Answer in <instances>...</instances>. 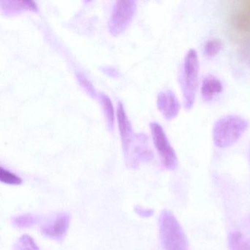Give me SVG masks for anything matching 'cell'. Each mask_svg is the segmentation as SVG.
I'll list each match as a JSON object with an SVG mask.
<instances>
[{
    "label": "cell",
    "mask_w": 250,
    "mask_h": 250,
    "mask_svg": "<svg viewBox=\"0 0 250 250\" xmlns=\"http://www.w3.org/2000/svg\"><path fill=\"white\" fill-rule=\"evenodd\" d=\"M77 77L79 83L81 84L83 89L92 97H96L97 93H96V90H95L94 87H93V84L90 83V80H87L84 74H80V73H77Z\"/></svg>",
    "instance_id": "17"
},
{
    "label": "cell",
    "mask_w": 250,
    "mask_h": 250,
    "mask_svg": "<svg viewBox=\"0 0 250 250\" xmlns=\"http://www.w3.org/2000/svg\"><path fill=\"white\" fill-rule=\"evenodd\" d=\"M249 124L245 119L236 115L221 118L215 124L213 140L215 146L225 148L233 146L247 131Z\"/></svg>",
    "instance_id": "2"
},
{
    "label": "cell",
    "mask_w": 250,
    "mask_h": 250,
    "mask_svg": "<svg viewBox=\"0 0 250 250\" xmlns=\"http://www.w3.org/2000/svg\"><path fill=\"white\" fill-rule=\"evenodd\" d=\"M134 211L138 216L142 218H149L153 216L154 210L151 208H146L140 206H137L134 207Z\"/></svg>",
    "instance_id": "18"
},
{
    "label": "cell",
    "mask_w": 250,
    "mask_h": 250,
    "mask_svg": "<svg viewBox=\"0 0 250 250\" xmlns=\"http://www.w3.org/2000/svg\"><path fill=\"white\" fill-rule=\"evenodd\" d=\"M222 90L223 85L220 80L213 76H208L202 83V97L206 102H210L215 96L222 93Z\"/></svg>",
    "instance_id": "9"
},
{
    "label": "cell",
    "mask_w": 250,
    "mask_h": 250,
    "mask_svg": "<svg viewBox=\"0 0 250 250\" xmlns=\"http://www.w3.org/2000/svg\"><path fill=\"white\" fill-rule=\"evenodd\" d=\"M157 106L164 118L167 121L175 119L181 109L178 98L170 90H164L159 93Z\"/></svg>",
    "instance_id": "7"
},
{
    "label": "cell",
    "mask_w": 250,
    "mask_h": 250,
    "mask_svg": "<svg viewBox=\"0 0 250 250\" xmlns=\"http://www.w3.org/2000/svg\"><path fill=\"white\" fill-rule=\"evenodd\" d=\"M0 181L8 185L19 186L22 184V179L8 169L0 167Z\"/></svg>",
    "instance_id": "15"
},
{
    "label": "cell",
    "mask_w": 250,
    "mask_h": 250,
    "mask_svg": "<svg viewBox=\"0 0 250 250\" xmlns=\"http://www.w3.org/2000/svg\"><path fill=\"white\" fill-rule=\"evenodd\" d=\"M99 98H100L101 103L104 112L108 128L109 130H112L115 125V112H114L113 105L109 96H106L104 93H101Z\"/></svg>",
    "instance_id": "12"
},
{
    "label": "cell",
    "mask_w": 250,
    "mask_h": 250,
    "mask_svg": "<svg viewBox=\"0 0 250 250\" xmlns=\"http://www.w3.org/2000/svg\"><path fill=\"white\" fill-rule=\"evenodd\" d=\"M229 250H250V240L241 232H232L228 238Z\"/></svg>",
    "instance_id": "11"
},
{
    "label": "cell",
    "mask_w": 250,
    "mask_h": 250,
    "mask_svg": "<svg viewBox=\"0 0 250 250\" xmlns=\"http://www.w3.org/2000/svg\"><path fill=\"white\" fill-rule=\"evenodd\" d=\"M137 9V2L134 0H120L112 10L109 21L111 34L116 36L125 31L134 17Z\"/></svg>",
    "instance_id": "5"
},
{
    "label": "cell",
    "mask_w": 250,
    "mask_h": 250,
    "mask_svg": "<svg viewBox=\"0 0 250 250\" xmlns=\"http://www.w3.org/2000/svg\"><path fill=\"white\" fill-rule=\"evenodd\" d=\"M150 127L155 147L160 156L164 167L169 170H174L178 167V157L163 128L156 122L150 123Z\"/></svg>",
    "instance_id": "4"
},
{
    "label": "cell",
    "mask_w": 250,
    "mask_h": 250,
    "mask_svg": "<svg viewBox=\"0 0 250 250\" xmlns=\"http://www.w3.org/2000/svg\"><path fill=\"white\" fill-rule=\"evenodd\" d=\"M222 43L218 39H212L206 42L204 47V53L208 58H212L219 54L222 48Z\"/></svg>",
    "instance_id": "16"
},
{
    "label": "cell",
    "mask_w": 250,
    "mask_h": 250,
    "mask_svg": "<svg viewBox=\"0 0 250 250\" xmlns=\"http://www.w3.org/2000/svg\"><path fill=\"white\" fill-rule=\"evenodd\" d=\"M15 250H40L33 238L28 235H23L19 238L14 246Z\"/></svg>",
    "instance_id": "14"
},
{
    "label": "cell",
    "mask_w": 250,
    "mask_h": 250,
    "mask_svg": "<svg viewBox=\"0 0 250 250\" xmlns=\"http://www.w3.org/2000/svg\"><path fill=\"white\" fill-rule=\"evenodd\" d=\"M2 9L6 14H14L24 10L36 11L37 6L32 1H5L2 2Z\"/></svg>",
    "instance_id": "10"
},
{
    "label": "cell",
    "mask_w": 250,
    "mask_h": 250,
    "mask_svg": "<svg viewBox=\"0 0 250 250\" xmlns=\"http://www.w3.org/2000/svg\"><path fill=\"white\" fill-rule=\"evenodd\" d=\"M70 222V215L61 212L45 221L41 226V232L46 238L61 242L66 236Z\"/></svg>",
    "instance_id": "6"
},
{
    "label": "cell",
    "mask_w": 250,
    "mask_h": 250,
    "mask_svg": "<svg viewBox=\"0 0 250 250\" xmlns=\"http://www.w3.org/2000/svg\"><path fill=\"white\" fill-rule=\"evenodd\" d=\"M198 55L194 49H189L184 58L181 74V87L186 109H191L195 101L196 92L198 84Z\"/></svg>",
    "instance_id": "3"
},
{
    "label": "cell",
    "mask_w": 250,
    "mask_h": 250,
    "mask_svg": "<svg viewBox=\"0 0 250 250\" xmlns=\"http://www.w3.org/2000/svg\"><path fill=\"white\" fill-rule=\"evenodd\" d=\"M41 216L38 215L30 214V213H26V214L18 215V216H14L12 218L13 225L16 228H29L36 225L40 221Z\"/></svg>",
    "instance_id": "13"
},
{
    "label": "cell",
    "mask_w": 250,
    "mask_h": 250,
    "mask_svg": "<svg viewBox=\"0 0 250 250\" xmlns=\"http://www.w3.org/2000/svg\"><path fill=\"white\" fill-rule=\"evenodd\" d=\"M159 235L164 250H189L185 232L170 210L165 209L161 213Z\"/></svg>",
    "instance_id": "1"
},
{
    "label": "cell",
    "mask_w": 250,
    "mask_h": 250,
    "mask_svg": "<svg viewBox=\"0 0 250 250\" xmlns=\"http://www.w3.org/2000/svg\"><path fill=\"white\" fill-rule=\"evenodd\" d=\"M117 115H118V126H119L120 134H121L123 151H125L129 147L135 138H134L131 123L121 102L118 104Z\"/></svg>",
    "instance_id": "8"
}]
</instances>
